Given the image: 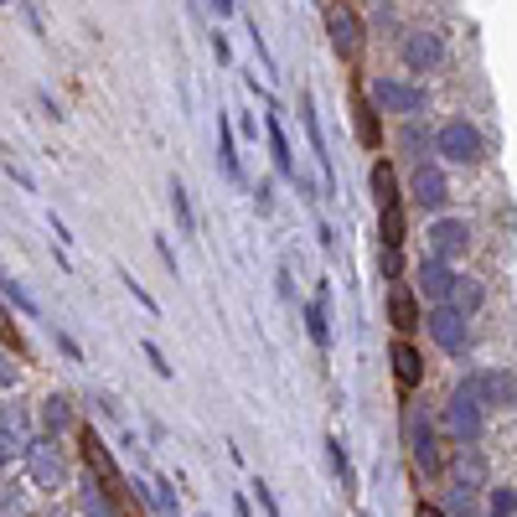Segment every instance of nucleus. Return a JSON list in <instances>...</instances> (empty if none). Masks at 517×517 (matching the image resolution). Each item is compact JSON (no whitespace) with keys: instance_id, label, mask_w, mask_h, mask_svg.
I'll use <instances>...</instances> for the list:
<instances>
[{"instance_id":"obj_46","label":"nucleus","mask_w":517,"mask_h":517,"mask_svg":"<svg viewBox=\"0 0 517 517\" xmlns=\"http://www.w3.org/2000/svg\"><path fill=\"white\" fill-rule=\"evenodd\" d=\"M57 517H63V512H57Z\"/></svg>"},{"instance_id":"obj_18","label":"nucleus","mask_w":517,"mask_h":517,"mask_svg":"<svg viewBox=\"0 0 517 517\" xmlns=\"http://www.w3.org/2000/svg\"><path fill=\"white\" fill-rule=\"evenodd\" d=\"M326 306H331V285H321V295L311 300V306H300V316H306V331H311V342L326 352L331 347V321H326Z\"/></svg>"},{"instance_id":"obj_47","label":"nucleus","mask_w":517,"mask_h":517,"mask_svg":"<svg viewBox=\"0 0 517 517\" xmlns=\"http://www.w3.org/2000/svg\"><path fill=\"white\" fill-rule=\"evenodd\" d=\"M362 517H368V512H362Z\"/></svg>"},{"instance_id":"obj_16","label":"nucleus","mask_w":517,"mask_h":517,"mask_svg":"<svg viewBox=\"0 0 517 517\" xmlns=\"http://www.w3.org/2000/svg\"><path fill=\"white\" fill-rule=\"evenodd\" d=\"M409 450H414V466L419 471H440V440H435V430H430V419H419V414H409Z\"/></svg>"},{"instance_id":"obj_28","label":"nucleus","mask_w":517,"mask_h":517,"mask_svg":"<svg viewBox=\"0 0 517 517\" xmlns=\"http://www.w3.org/2000/svg\"><path fill=\"white\" fill-rule=\"evenodd\" d=\"M0 295H6V300H11V306H21L26 316H37V300H32V295H26V290H21V280H11V275H6V269H0Z\"/></svg>"},{"instance_id":"obj_34","label":"nucleus","mask_w":517,"mask_h":517,"mask_svg":"<svg viewBox=\"0 0 517 517\" xmlns=\"http://www.w3.org/2000/svg\"><path fill=\"white\" fill-rule=\"evenodd\" d=\"M16 362H11V352H0V393H6V388H16Z\"/></svg>"},{"instance_id":"obj_14","label":"nucleus","mask_w":517,"mask_h":517,"mask_svg":"<svg viewBox=\"0 0 517 517\" xmlns=\"http://www.w3.org/2000/svg\"><path fill=\"white\" fill-rule=\"evenodd\" d=\"M450 280H455V269H450L445 259H435V254H424V259L414 264V290L430 300V306H440V300H445Z\"/></svg>"},{"instance_id":"obj_30","label":"nucleus","mask_w":517,"mask_h":517,"mask_svg":"<svg viewBox=\"0 0 517 517\" xmlns=\"http://www.w3.org/2000/svg\"><path fill=\"white\" fill-rule=\"evenodd\" d=\"M0 517H32V507H26V492H21V486H0Z\"/></svg>"},{"instance_id":"obj_25","label":"nucleus","mask_w":517,"mask_h":517,"mask_svg":"<svg viewBox=\"0 0 517 517\" xmlns=\"http://www.w3.org/2000/svg\"><path fill=\"white\" fill-rule=\"evenodd\" d=\"M83 512H88V517H114V507H109V492H104V481H94V476L83 481Z\"/></svg>"},{"instance_id":"obj_41","label":"nucleus","mask_w":517,"mask_h":517,"mask_svg":"<svg viewBox=\"0 0 517 517\" xmlns=\"http://www.w3.org/2000/svg\"><path fill=\"white\" fill-rule=\"evenodd\" d=\"M6 176H11V181H16V187H26V192H32V176H26V171H21V166H11V161H6Z\"/></svg>"},{"instance_id":"obj_9","label":"nucleus","mask_w":517,"mask_h":517,"mask_svg":"<svg viewBox=\"0 0 517 517\" xmlns=\"http://www.w3.org/2000/svg\"><path fill=\"white\" fill-rule=\"evenodd\" d=\"M300 125H306V140H311V156L321 166V197H337V171H331V156H326V135H321V119H316V99L300 94Z\"/></svg>"},{"instance_id":"obj_5","label":"nucleus","mask_w":517,"mask_h":517,"mask_svg":"<svg viewBox=\"0 0 517 517\" xmlns=\"http://www.w3.org/2000/svg\"><path fill=\"white\" fill-rule=\"evenodd\" d=\"M368 104L383 109V114H404V119H414V114L424 109V88L409 83V78H373V83H368Z\"/></svg>"},{"instance_id":"obj_40","label":"nucleus","mask_w":517,"mask_h":517,"mask_svg":"<svg viewBox=\"0 0 517 517\" xmlns=\"http://www.w3.org/2000/svg\"><path fill=\"white\" fill-rule=\"evenodd\" d=\"M316 238H321V249H326V254H337V233H331V228H326V223H321V228H316Z\"/></svg>"},{"instance_id":"obj_17","label":"nucleus","mask_w":517,"mask_h":517,"mask_svg":"<svg viewBox=\"0 0 517 517\" xmlns=\"http://www.w3.org/2000/svg\"><path fill=\"white\" fill-rule=\"evenodd\" d=\"M388 321L399 326L404 337H409V331H419V300H414V290H404V285L388 290Z\"/></svg>"},{"instance_id":"obj_44","label":"nucleus","mask_w":517,"mask_h":517,"mask_svg":"<svg viewBox=\"0 0 517 517\" xmlns=\"http://www.w3.org/2000/svg\"><path fill=\"white\" fill-rule=\"evenodd\" d=\"M6 471H11V461H6V455H0V481H6Z\"/></svg>"},{"instance_id":"obj_19","label":"nucleus","mask_w":517,"mask_h":517,"mask_svg":"<svg viewBox=\"0 0 517 517\" xmlns=\"http://www.w3.org/2000/svg\"><path fill=\"white\" fill-rule=\"evenodd\" d=\"M481 300H486V290H481V280H471V275H455L450 290H445V306H455L461 316H476Z\"/></svg>"},{"instance_id":"obj_24","label":"nucleus","mask_w":517,"mask_h":517,"mask_svg":"<svg viewBox=\"0 0 517 517\" xmlns=\"http://www.w3.org/2000/svg\"><path fill=\"white\" fill-rule=\"evenodd\" d=\"M42 419H47V435L68 430V424H73V404L63 399V393H52V399H42Z\"/></svg>"},{"instance_id":"obj_1","label":"nucleus","mask_w":517,"mask_h":517,"mask_svg":"<svg viewBox=\"0 0 517 517\" xmlns=\"http://www.w3.org/2000/svg\"><path fill=\"white\" fill-rule=\"evenodd\" d=\"M373 197H378V238L383 249H404V197L399 181H393V166H373Z\"/></svg>"},{"instance_id":"obj_3","label":"nucleus","mask_w":517,"mask_h":517,"mask_svg":"<svg viewBox=\"0 0 517 517\" xmlns=\"http://www.w3.org/2000/svg\"><path fill=\"white\" fill-rule=\"evenodd\" d=\"M435 156L450 161V166H476L486 156V140L471 119H445L440 135H435Z\"/></svg>"},{"instance_id":"obj_22","label":"nucleus","mask_w":517,"mask_h":517,"mask_svg":"<svg viewBox=\"0 0 517 517\" xmlns=\"http://www.w3.org/2000/svg\"><path fill=\"white\" fill-rule=\"evenodd\" d=\"M352 114H357V140L368 145V150H373V145H383V130H378V109H373L368 99H357V109H352Z\"/></svg>"},{"instance_id":"obj_7","label":"nucleus","mask_w":517,"mask_h":517,"mask_svg":"<svg viewBox=\"0 0 517 517\" xmlns=\"http://www.w3.org/2000/svg\"><path fill=\"white\" fill-rule=\"evenodd\" d=\"M481 414H486V409L476 404V393L461 383V388L450 393V404H445V430L461 440V445H471V440L481 435Z\"/></svg>"},{"instance_id":"obj_26","label":"nucleus","mask_w":517,"mask_h":517,"mask_svg":"<svg viewBox=\"0 0 517 517\" xmlns=\"http://www.w3.org/2000/svg\"><path fill=\"white\" fill-rule=\"evenodd\" d=\"M171 212H176V223H181V233H197V218H192V197H187V187L171 176Z\"/></svg>"},{"instance_id":"obj_27","label":"nucleus","mask_w":517,"mask_h":517,"mask_svg":"<svg viewBox=\"0 0 517 517\" xmlns=\"http://www.w3.org/2000/svg\"><path fill=\"white\" fill-rule=\"evenodd\" d=\"M150 507H161V512H181V492H176V481H150Z\"/></svg>"},{"instance_id":"obj_45","label":"nucleus","mask_w":517,"mask_h":517,"mask_svg":"<svg viewBox=\"0 0 517 517\" xmlns=\"http://www.w3.org/2000/svg\"><path fill=\"white\" fill-rule=\"evenodd\" d=\"M171 517H181V512H171Z\"/></svg>"},{"instance_id":"obj_31","label":"nucleus","mask_w":517,"mask_h":517,"mask_svg":"<svg viewBox=\"0 0 517 517\" xmlns=\"http://www.w3.org/2000/svg\"><path fill=\"white\" fill-rule=\"evenodd\" d=\"M119 280H125V290H130V295L140 300V306H145L150 316H156V311H161V306H156V295H150V290H145V285H140V280L130 275V269H119Z\"/></svg>"},{"instance_id":"obj_13","label":"nucleus","mask_w":517,"mask_h":517,"mask_svg":"<svg viewBox=\"0 0 517 517\" xmlns=\"http://www.w3.org/2000/svg\"><path fill=\"white\" fill-rule=\"evenodd\" d=\"M26 445H32V419H26V409L6 404L0 409V455H6V461H21Z\"/></svg>"},{"instance_id":"obj_10","label":"nucleus","mask_w":517,"mask_h":517,"mask_svg":"<svg viewBox=\"0 0 517 517\" xmlns=\"http://www.w3.org/2000/svg\"><path fill=\"white\" fill-rule=\"evenodd\" d=\"M404 63H409V73H435V68L445 63L440 32H430V26H414V32L404 37Z\"/></svg>"},{"instance_id":"obj_36","label":"nucleus","mask_w":517,"mask_h":517,"mask_svg":"<svg viewBox=\"0 0 517 517\" xmlns=\"http://www.w3.org/2000/svg\"><path fill=\"white\" fill-rule=\"evenodd\" d=\"M0 337H6V342H11L16 352H21V337H16V321H11V311H6V306H0Z\"/></svg>"},{"instance_id":"obj_35","label":"nucleus","mask_w":517,"mask_h":517,"mask_svg":"<svg viewBox=\"0 0 517 517\" xmlns=\"http://www.w3.org/2000/svg\"><path fill=\"white\" fill-rule=\"evenodd\" d=\"M254 497H259V507H264L269 517H280V502H275V492H269L264 481H254Z\"/></svg>"},{"instance_id":"obj_37","label":"nucleus","mask_w":517,"mask_h":517,"mask_svg":"<svg viewBox=\"0 0 517 517\" xmlns=\"http://www.w3.org/2000/svg\"><path fill=\"white\" fill-rule=\"evenodd\" d=\"M254 207H259V212L275 207V187H269V181H259V187H254Z\"/></svg>"},{"instance_id":"obj_4","label":"nucleus","mask_w":517,"mask_h":517,"mask_svg":"<svg viewBox=\"0 0 517 517\" xmlns=\"http://www.w3.org/2000/svg\"><path fill=\"white\" fill-rule=\"evenodd\" d=\"M21 461H26V471H32V481L42 492H63L68 486V461H63V450H57V435H32Z\"/></svg>"},{"instance_id":"obj_23","label":"nucleus","mask_w":517,"mask_h":517,"mask_svg":"<svg viewBox=\"0 0 517 517\" xmlns=\"http://www.w3.org/2000/svg\"><path fill=\"white\" fill-rule=\"evenodd\" d=\"M218 156H223V171L233 181H243V166H238V150H233V125H228V114H218Z\"/></svg>"},{"instance_id":"obj_43","label":"nucleus","mask_w":517,"mask_h":517,"mask_svg":"<svg viewBox=\"0 0 517 517\" xmlns=\"http://www.w3.org/2000/svg\"><path fill=\"white\" fill-rule=\"evenodd\" d=\"M419 517H445L440 507H419Z\"/></svg>"},{"instance_id":"obj_11","label":"nucleus","mask_w":517,"mask_h":517,"mask_svg":"<svg viewBox=\"0 0 517 517\" xmlns=\"http://www.w3.org/2000/svg\"><path fill=\"white\" fill-rule=\"evenodd\" d=\"M466 388L476 393L481 409H512V368H486V373H471Z\"/></svg>"},{"instance_id":"obj_32","label":"nucleus","mask_w":517,"mask_h":517,"mask_svg":"<svg viewBox=\"0 0 517 517\" xmlns=\"http://www.w3.org/2000/svg\"><path fill=\"white\" fill-rule=\"evenodd\" d=\"M512 512H517L512 486H492V517H512Z\"/></svg>"},{"instance_id":"obj_20","label":"nucleus","mask_w":517,"mask_h":517,"mask_svg":"<svg viewBox=\"0 0 517 517\" xmlns=\"http://www.w3.org/2000/svg\"><path fill=\"white\" fill-rule=\"evenodd\" d=\"M388 362H393V378H399V388H404V393H409V388H419V378H424V362H419V352H414L409 342H393Z\"/></svg>"},{"instance_id":"obj_42","label":"nucleus","mask_w":517,"mask_h":517,"mask_svg":"<svg viewBox=\"0 0 517 517\" xmlns=\"http://www.w3.org/2000/svg\"><path fill=\"white\" fill-rule=\"evenodd\" d=\"M233 517H254V507L243 502V497H233Z\"/></svg>"},{"instance_id":"obj_6","label":"nucleus","mask_w":517,"mask_h":517,"mask_svg":"<svg viewBox=\"0 0 517 517\" xmlns=\"http://www.w3.org/2000/svg\"><path fill=\"white\" fill-rule=\"evenodd\" d=\"M409 197L419 202V207H430V212H440L445 202H450V181H445V166L440 161H414V176H409Z\"/></svg>"},{"instance_id":"obj_2","label":"nucleus","mask_w":517,"mask_h":517,"mask_svg":"<svg viewBox=\"0 0 517 517\" xmlns=\"http://www.w3.org/2000/svg\"><path fill=\"white\" fill-rule=\"evenodd\" d=\"M419 326L435 337V347L445 352V357H466L471 352V316H461L455 306H430V316H419Z\"/></svg>"},{"instance_id":"obj_8","label":"nucleus","mask_w":517,"mask_h":517,"mask_svg":"<svg viewBox=\"0 0 517 517\" xmlns=\"http://www.w3.org/2000/svg\"><path fill=\"white\" fill-rule=\"evenodd\" d=\"M424 238H430V254L445 259V264L466 259V249H471V228H466V218H435Z\"/></svg>"},{"instance_id":"obj_33","label":"nucleus","mask_w":517,"mask_h":517,"mask_svg":"<svg viewBox=\"0 0 517 517\" xmlns=\"http://www.w3.org/2000/svg\"><path fill=\"white\" fill-rule=\"evenodd\" d=\"M140 352H145V362H150V368H156L161 378H171V362L161 357V347H156V342H140Z\"/></svg>"},{"instance_id":"obj_21","label":"nucleus","mask_w":517,"mask_h":517,"mask_svg":"<svg viewBox=\"0 0 517 517\" xmlns=\"http://www.w3.org/2000/svg\"><path fill=\"white\" fill-rule=\"evenodd\" d=\"M83 455H88V466L99 471V481H104V486H114V481H119V471H114V461H109V450H104V440H99L94 430L83 435Z\"/></svg>"},{"instance_id":"obj_38","label":"nucleus","mask_w":517,"mask_h":517,"mask_svg":"<svg viewBox=\"0 0 517 517\" xmlns=\"http://www.w3.org/2000/svg\"><path fill=\"white\" fill-rule=\"evenodd\" d=\"M57 347H63V357H68V362H83V347L68 337V331H57Z\"/></svg>"},{"instance_id":"obj_39","label":"nucleus","mask_w":517,"mask_h":517,"mask_svg":"<svg viewBox=\"0 0 517 517\" xmlns=\"http://www.w3.org/2000/svg\"><path fill=\"white\" fill-rule=\"evenodd\" d=\"M207 6H212V16H218V21H228L238 6H233V0H207Z\"/></svg>"},{"instance_id":"obj_15","label":"nucleus","mask_w":517,"mask_h":517,"mask_svg":"<svg viewBox=\"0 0 517 517\" xmlns=\"http://www.w3.org/2000/svg\"><path fill=\"white\" fill-rule=\"evenodd\" d=\"M264 130H269V156H275V171L285 176V181H295L300 176V166H295V150H290V140H285V125H280V104L275 99H269L264 104Z\"/></svg>"},{"instance_id":"obj_12","label":"nucleus","mask_w":517,"mask_h":517,"mask_svg":"<svg viewBox=\"0 0 517 517\" xmlns=\"http://www.w3.org/2000/svg\"><path fill=\"white\" fill-rule=\"evenodd\" d=\"M326 32H331V47L342 52V63H357V57H362V21H357V11L331 6L326 11Z\"/></svg>"},{"instance_id":"obj_29","label":"nucleus","mask_w":517,"mask_h":517,"mask_svg":"<svg viewBox=\"0 0 517 517\" xmlns=\"http://www.w3.org/2000/svg\"><path fill=\"white\" fill-rule=\"evenodd\" d=\"M326 455H331V471L342 476V486H352V461H347V445H342V435H326Z\"/></svg>"}]
</instances>
